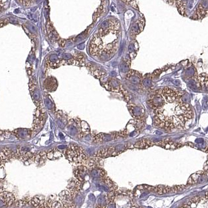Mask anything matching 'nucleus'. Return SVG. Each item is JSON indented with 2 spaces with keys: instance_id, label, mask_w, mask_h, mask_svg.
I'll list each match as a JSON object with an SVG mask.
<instances>
[{
  "instance_id": "nucleus-1",
  "label": "nucleus",
  "mask_w": 208,
  "mask_h": 208,
  "mask_svg": "<svg viewBox=\"0 0 208 208\" xmlns=\"http://www.w3.org/2000/svg\"><path fill=\"white\" fill-rule=\"evenodd\" d=\"M183 93L168 87L155 91L148 101L154 110V124L164 130L185 126L192 118L190 104L183 100Z\"/></svg>"
},
{
  "instance_id": "nucleus-2",
  "label": "nucleus",
  "mask_w": 208,
  "mask_h": 208,
  "mask_svg": "<svg viewBox=\"0 0 208 208\" xmlns=\"http://www.w3.org/2000/svg\"><path fill=\"white\" fill-rule=\"evenodd\" d=\"M104 23L105 26L100 28L91 41L90 50L93 56L102 54L111 55L118 49L121 35L119 21L117 19H108Z\"/></svg>"
},
{
  "instance_id": "nucleus-3",
  "label": "nucleus",
  "mask_w": 208,
  "mask_h": 208,
  "mask_svg": "<svg viewBox=\"0 0 208 208\" xmlns=\"http://www.w3.org/2000/svg\"><path fill=\"white\" fill-rule=\"evenodd\" d=\"M66 156L70 162L76 164H87L88 157L86 156L83 149L76 145H70L66 151Z\"/></svg>"
},
{
  "instance_id": "nucleus-4",
  "label": "nucleus",
  "mask_w": 208,
  "mask_h": 208,
  "mask_svg": "<svg viewBox=\"0 0 208 208\" xmlns=\"http://www.w3.org/2000/svg\"><path fill=\"white\" fill-rule=\"evenodd\" d=\"M46 114L43 109L40 106L38 107L35 112V119L33 123V128L31 130L32 135L40 130L42 126L44 124V122L46 119Z\"/></svg>"
},
{
  "instance_id": "nucleus-5",
  "label": "nucleus",
  "mask_w": 208,
  "mask_h": 208,
  "mask_svg": "<svg viewBox=\"0 0 208 208\" xmlns=\"http://www.w3.org/2000/svg\"><path fill=\"white\" fill-rule=\"evenodd\" d=\"M145 26V21L144 18H140L132 24L129 30V35L132 39H135L137 35L143 31Z\"/></svg>"
},
{
  "instance_id": "nucleus-6",
  "label": "nucleus",
  "mask_w": 208,
  "mask_h": 208,
  "mask_svg": "<svg viewBox=\"0 0 208 208\" xmlns=\"http://www.w3.org/2000/svg\"><path fill=\"white\" fill-rule=\"evenodd\" d=\"M1 207H9L14 204L15 199L12 193L8 192H1Z\"/></svg>"
},
{
  "instance_id": "nucleus-7",
  "label": "nucleus",
  "mask_w": 208,
  "mask_h": 208,
  "mask_svg": "<svg viewBox=\"0 0 208 208\" xmlns=\"http://www.w3.org/2000/svg\"><path fill=\"white\" fill-rule=\"evenodd\" d=\"M59 199L62 202V205H64V207L65 208H71L74 207L72 206V200L73 197L72 196L71 194L68 190H64L63 192L60 193L59 195Z\"/></svg>"
},
{
  "instance_id": "nucleus-8",
  "label": "nucleus",
  "mask_w": 208,
  "mask_h": 208,
  "mask_svg": "<svg viewBox=\"0 0 208 208\" xmlns=\"http://www.w3.org/2000/svg\"><path fill=\"white\" fill-rule=\"evenodd\" d=\"M170 4H175L180 14L183 16H186V0H167Z\"/></svg>"
},
{
  "instance_id": "nucleus-9",
  "label": "nucleus",
  "mask_w": 208,
  "mask_h": 208,
  "mask_svg": "<svg viewBox=\"0 0 208 208\" xmlns=\"http://www.w3.org/2000/svg\"><path fill=\"white\" fill-rule=\"evenodd\" d=\"M74 174L77 180L80 182H83L85 180L86 176L88 175V169L83 165L79 166L74 171Z\"/></svg>"
},
{
  "instance_id": "nucleus-10",
  "label": "nucleus",
  "mask_w": 208,
  "mask_h": 208,
  "mask_svg": "<svg viewBox=\"0 0 208 208\" xmlns=\"http://www.w3.org/2000/svg\"><path fill=\"white\" fill-rule=\"evenodd\" d=\"M12 133L15 135L17 137V138L19 139L20 140H25V139L30 138L31 135H32L31 130L23 129V128L15 130L12 132Z\"/></svg>"
},
{
  "instance_id": "nucleus-11",
  "label": "nucleus",
  "mask_w": 208,
  "mask_h": 208,
  "mask_svg": "<svg viewBox=\"0 0 208 208\" xmlns=\"http://www.w3.org/2000/svg\"><path fill=\"white\" fill-rule=\"evenodd\" d=\"M81 182L79 180H71L67 186V189L71 194L73 197L74 195H76L81 188Z\"/></svg>"
},
{
  "instance_id": "nucleus-12",
  "label": "nucleus",
  "mask_w": 208,
  "mask_h": 208,
  "mask_svg": "<svg viewBox=\"0 0 208 208\" xmlns=\"http://www.w3.org/2000/svg\"><path fill=\"white\" fill-rule=\"evenodd\" d=\"M31 204L35 208H47L46 201L43 196H36L30 200Z\"/></svg>"
},
{
  "instance_id": "nucleus-13",
  "label": "nucleus",
  "mask_w": 208,
  "mask_h": 208,
  "mask_svg": "<svg viewBox=\"0 0 208 208\" xmlns=\"http://www.w3.org/2000/svg\"><path fill=\"white\" fill-rule=\"evenodd\" d=\"M208 173L204 171H199L197 173H195L194 174L192 175L189 180L188 182V184L189 185H192V184H196L198 182V180L200 178V177H201V176L204 175H208Z\"/></svg>"
},
{
  "instance_id": "nucleus-14",
  "label": "nucleus",
  "mask_w": 208,
  "mask_h": 208,
  "mask_svg": "<svg viewBox=\"0 0 208 208\" xmlns=\"http://www.w3.org/2000/svg\"><path fill=\"white\" fill-rule=\"evenodd\" d=\"M46 156L47 158L50 160L58 159L62 157V154L59 151L55 148L46 153Z\"/></svg>"
},
{
  "instance_id": "nucleus-15",
  "label": "nucleus",
  "mask_w": 208,
  "mask_h": 208,
  "mask_svg": "<svg viewBox=\"0 0 208 208\" xmlns=\"http://www.w3.org/2000/svg\"><path fill=\"white\" fill-rule=\"evenodd\" d=\"M15 156V153L8 149H3L1 151V161H5Z\"/></svg>"
},
{
  "instance_id": "nucleus-16",
  "label": "nucleus",
  "mask_w": 208,
  "mask_h": 208,
  "mask_svg": "<svg viewBox=\"0 0 208 208\" xmlns=\"http://www.w3.org/2000/svg\"><path fill=\"white\" fill-rule=\"evenodd\" d=\"M46 157H47L46 152H42L36 155H34L33 160H35V162L37 163H38L39 164H42V163H44L45 162Z\"/></svg>"
},
{
  "instance_id": "nucleus-17",
  "label": "nucleus",
  "mask_w": 208,
  "mask_h": 208,
  "mask_svg": "<svg viewBox=\"0 0 208 208\" xmlns=\"http://www.w3.org/2000/svg\"><path fill=\"white\" fill-rule=\"evenodd\" d=\"M91 176L94 178L103 177L105 176V172L100 169H94L91 171Z\"/></svg>"
},
{
  "instance_id": "nucleus-18",
  "label": "nucleus",
  "mask_w": 208,
  "mask_h": 208,
  "mask_svg": "<svg viewBox=\"0 0 208 208\" xmlns=\"http://www.w3.org/2000/svg\"><path fill=\"white\" fill-rule=\"evenodd\" d=\"M81 130L82 131L83 135L86 136L90 132V127L88 126V124L84 122V121H82L81 122Z\"/></svg>"
},
{
  "instance_id": "nucleus-19",
  "label": "nucleus",
  "mask_w": 208,
  "mask_h": 208,
  "mask_svg": "<svg viewBox=\"0 0 208 208\" xmlns=\"http://www.w3.org/2000/svg\"><path fill=\"white\" fill-rule=\"evenodd\" d=\"M30 204H31L30 201H28L27 200H21L17 202L16 207L18 208L29 207V206H28V205H29Z\"/></svg>"
},
{
  "instance_id": "nucleus-20",
  "label": "nucleus",
  "mask_w": 208,
  "mask_h": 208,
  "mask_svg": "<svg viewBox=\"0 0 208 208\" xmlns=\"http://www.w3.org/2000/svg\"><path fill=\"white\" fill-rule=\"evenodd\" d=\"M103 9H104V6H103V5H100V7L97 9L96 11L95 12V13L93 15V21H96L100 16L102 12L103 11Z\"/></svg>"
},
{
  "instance_id": "nucleus-21",
  "label": "nucleus",
  "mask_w": 208,
  "mask_h": 208,
  "mask_svg": "<svg viewBox=\"0 0 208 208\" xmlns=\"http://www.w3.org/2000/svg\"><path fill=\"white\" fill-rule=\"evenodd\" d=\"M124 2L127 3V4L129 5L132 7L136 9H139V7L137 5V3L135 0H122Z\"/></svg>"
},
{
  "instance_id": "nucleus-22",
  "label": "nucleus",
  "mask_w": 208,
  "mask_h": 208,
  "mask_svg": "<svg viewBox=\"0 0 208 208\" xmlns=\"http://www.w3.org/2000/svg\"><path fill=\"white\" fill-rule=\"evenodd\" d=\"M51 208H62L64 207L60 204L59 202L57 201H54L52 204H51Z\"/></svg>"
},
{
  "instance_id": "nucleus-23",
  "label": "nucleus",
  "mask_w": 208,
  "mask_h": 208,
  "mask_svg": "<svg viewBox=\"0 0 208 208\" xmlns=\"http://www.w3.org/2000/svg\"><path fill=\"white\" fill-rule=\"evenodd\" d=\"M19 2L25 6H28L31 4V0H18Z\"/></svg>"
},
{
  "instance_id": "nucleus-24",
  "label": "nucleus",
  "mask_w": 208,
  "mask_h": 208,
  "mask_svg": "<svg viewBox=\"0 0 208 208\" xmlns=\"http://www.w3.org/2000/svg\"><path fill=\"white\" fill-rule=\"evenodd\" d=\"M204 171L207 172L208 173V159L207 161V162H206V164L204 165Z\"/></svg>"
},
{
  "instance_id": "nucleus-25",
  "label": "nucleus",
  "mask_w": 208,
  "mask_h": 208,
  "mask_svg": "<svg viewBox=\"0 0 208 208\" xmlns=\"http://www.w3.org/2000/svg\"><path fill=\"white\" fill-rule=\"evenodd\" d=\"M59 44H61V46H65V41L64 40H60L59 41Z\"/></svg>"
},
{
  "instance_id": "nucleus-26",
  "label": "nucleus",
  "mask_w": 208,
  "mask_h": 208,
  "mask_svg": "<svg viewBox=\"0 0 208 208\" xmlns=\"http://www.w3.org/2000/svg\"><path fill=\"white\" fill-rule=\"evenodd\" d=\"M203 151H204L208 153V143L207 146H206V148H205Z\"/></svg>"
},
{
  "instance_id": "nucleus-27",
  "label": "nucleus",
  "mask_w": 208,
  "mask_h": 208,
  "mask_svg": "<svg viewBox=\"0 0 208 208\" xmlns=\"http://www.w3.org/2000/svg\"><path fill=\"white\" fill-rule=\"evenodd\" d=\"M205 198H206L207 199H208V192H207L206 194V196H205Z\"/></svg>"
}]
</instances>
